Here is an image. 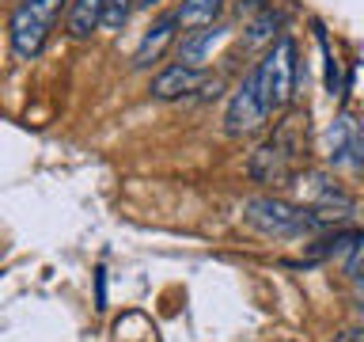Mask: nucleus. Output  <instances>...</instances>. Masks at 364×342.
Instances as JSON below:
<instances>
[{"label": "nucleus", "instance_id": "6", "mask_svg": "<svg viewBox=\"0 0 364 342\" xmlns=\"http://www.w3.org/2000/svg\"><path fill=\"white\" fill-rule=\"evenodd\" d=\"M326 148H330V164L346 167V171H364V130L360 118L353 110H341L326 130Z\"/></svg>", "mask_w": 364, "mask_h": 342}, {"label": "nucleus", "instance_id": "3", "mask_svg": "<svg viewBox=\"0 0 364 342\" xmlns=\"http://www.w3.org/2000/svg\"><path fill=\"white\" fill-rule=\"evenodd\" d=\"M243 221L250 228H258L262 236H273V239H296V236L318 232L311 205H292L281 198H250L243 205Z\"/></svg>", "mask_w": 364, "mask_h": 342}, {"label": "nucleus", "instance_id": "15", "mask_svg": "<svg viewBox=\"0 0 364 342\" xmlns=\"http://www.w3.org/2000/svg\"><path fill=\"white\" fill-rule=\"evenodd\" d=\"M346 274H349L353 289H357V301H360V308H364V239H360V244H357V247L349 251Z\"/></svg>", "mask_w": 364, "mask_h": 342}, {"label": "nucleus", "instance_id": "2", "mask_svg": "<svg viewBox=\"0 0 364 342\" xmlns=\"http://www.w3.org/2000/svg\"><path fill=\"white\" fill-rule=\"evenodd\" d=\"M255 84H258V95L266 103V110H284L296 95V84H300V50L289 34H281L277 42H269V50L262 53V61L255 73Z\"/></svg>", "mask_w": 364, "mask_h": 342}, {"label": "nucleus", "instance_id": "13", "mask_svg": "<svg viewBox=\"0 0 364 342\" xmlns=\"http://www.w3.org/2000/svg\"><path fill=\"white\" fill-rule=\"evenodd\" d=\"M284 23V16H277L273 8L266 11H258V19H255V27H250L247 34V46H262V42H273V34H277V27Z\"/></svg>", "mask_w": 364, "mask_h": 342}, {"label": "nucleus", "instance_id": "14", "mask_svg": "<svg viewBox=\"0 0 364 342\" xmlns=\"http://www.w3.org/2000/svg\"><path fill=\"white\" fill-rule=\"evenodd\" d=\"M133 4H136V0H102V23H99V27L122 31L125 19H129V11H133Z\"/></svg>", "mask_w": 364, "mask_h": 342}, {"label": "nucleus", "instance_id": "5", "mask_svg": "<svg viewBox=\"0 0 364 342\" xmlns=\"http://www.w3.org/2000/svg\"><path fill=\"white\" fill-rule=\"evenodd\" d=\"M269 110L266 103L258 95V84L255 76H247L243 84L232 91V99H228V110H224V133L228 137H247V133H258L262 125H266Z\"/></svg>", "mask_w": 364, "mask_h": 342}, {"label": "nucleus", "instance_id": "4", "mask_svg": "<svg viewBox=\"0 0 364 342\" xmlns=\"http://www.w3.org/2000/svg\"><path fill=\"white\" fill-rule=\"evenodd\" d=\"M65 0H19V8L11 11V53L19 61H34L42 53L46 38H50L57 16H61Z\"/></svg>", "mask_w": 364, "mask_h": 342}, {"label": "nucleus", "instance_id": "17", "mask_svg": "<svg viewBox=\"0 0 364 342\" xmlns=\"http://www.w3.org/2000/svg\"><path fill=\"white\" fill-rule=\"evenodd\" d=\"M266 8H269V0H235V16H258Z\"/></svg>", "mask_w": 364, "mask_h": 342}, {"label": "nucleus", "instance_id": "18", "mask_svg": "<svg viewBox=\"0 0 364 342\" xmlns=\"http://www.w3.org/2000/svg\"><path fill=\"white\" fill-rule=\"evenodd\" d=\"M334 342H364V331H346V335H338Z\"/></svg>", "mask_w": 364, "mask_h": 342}, {"label": "nucleus", "instance_id": "8", "mask_svg": "<svg viewBox=\"0 0 364 342\" xmlns=\"http://www.w3.org/2000/svg\"><path fill=\"white\" fill-rule=\"evenodd\" d=\"M315 182V202H311V213H315V221H318V228H326V224H346V221H353V198L346 190L338 187V182H330V179H323V175H315L311 179Z\"/></svg>", "mask_w": 364, "mask_h": 342}, {"label": "nucleus", "instance_id": "1", "mask_svg": "<svg viewBox=\"0 0 364 342\" xmlns=\"http://www.w3.org/2000/svg\"><path fill=\"white\" fill-rule=\"evenodd\" d=\"M307 148V114L292 110L266 141H262L247 160V175L262 187H284L296 175L300 152Z\"/></svg>", "mask_w": 364, "mask_h": 342}, {"label": "nucleus", "instance_id": "9", "mask_svg": "<svg viewBox=\"0 0 364 342\" xmlns=\"http://www.w3.org/2000/svg\"><path fill=\"white\" fill-rule=\"evenodd\" d=\"M224 38H228V27H220V23H209V27H193L186 38L178 42V65L201 68L205 61H209V53H213Z\"/></svg>", "mask_w": 364, "mask_h": 342}, {"label": "nucleus", "instance_id": "16", "mask_svg": "<svg viewBox=\"0 0 364 342\" xmlns=\"http://www.w3.org/2000/svg\"><path fill=\"white\" fill-rule=\"evenodd\" d=\"M318 46H323V57H326V91L330 95H341V68H338V57L330 53V42H326L323 27H318Z\"/></svg>", "mask_w": 364, "mask_h": 342}, {"label": "nucleus", "instance_id": "10", "mask_svg": "<svg viewBox=\"0 0 364 342\" xmlns=\"http://www.w3.org/2000/svg\"><path fill=\"white\" fill-rule=\"evenodd\" d=\"M175 27H178L175 11L159 16L152 27L144 31V38H141V46H136V53H133V65H136V68H148L152 61H159V57H164V50L175 42Z\"/></svg>", "mask_w": 364, "mask_h": 342}, {"label": "nucleus", "instance_id": "11", "mask_svg": "<svg viewBox=\"0 0 364 342\" xmlns=\"http://www.w3.org/2000/svg\"><path fill=\"white\" fill-rule=\"evenodd\" d=\"M102 23V0H73L68 4V38H91Z\"/></svg>", "mask_w": 364, "mask_h": 342}, {"label": "nucleus", "instance_id": "12", "mask_svg": "<svg viewBox=\"0 0 364 342\" xmlns=\"http://www.w3.org/2000/svg\"><path fill=\"white\" fill-rule=\"evenodd\" d=\"M224 0H182V8L175 11V19L182 27H209L220 16Z\"/></svg>", "mask_w": 364, "mask_h": 342}, {"label": "nucleus", "instance_id": "7", "mask_svg": "<svg viewBox=\"0 0 364 342\" xmlns=\"http://www.w3.org/2000/svg\"><path fill=\"white\" fill-rule=\"evenodd\" d=\"M209 73L205 68H193V65H171L164 68L156 80H152V99L159 103H178V99H205V88H209Z\"/></svg>", "mask_w": 364, "mask_h": 342}, {"label": "nucleus", "instance_id": "19", "mask_svg": "<svg viewBox=\"0 0 364 342\" xmlns=\"http://www.w3.org/2000/svg\"><path fill=\"white\" fill-rule=\"evenodd\" d=\"M136 4H141V8H156L159 0H136Z\"/></svg>", "mask_w": 364, "mask_h": 342}]
</instances>
